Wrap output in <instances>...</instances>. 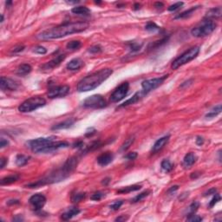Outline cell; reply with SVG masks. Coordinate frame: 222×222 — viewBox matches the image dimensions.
Here are the masks:
<instances>
[{"instance_id":"6da1fadb","label":"cell","mask_w":222,"mask_h":222,"mask_svg":"<svg viewBox=\"0 0 222 222\" xmlns=\"http://www.w3.org/2000/svg\"><path fill=\"white\" fill-rule=\"evenodd\" d=\"M88 26H89L88 23L83 22V21L65 23L40 32L39 34H38L37 38L38 39H42V40L62 38L68 35L82 32V31L87 30Z\"/></svg>"},{"instance_id":"7a4b0ae2","label":"cell","mask_w":222,"mask_h":222,"mask_svg":"<svg viewBox=\"0 0 222 222\" xmlns=\"http://www.w3.org/2000/svg\"><path fill=\"white\" fill-rule=\"evenodd\" d=\"M113 73L111 69H103L83 78L77 84L79 92H88L93 90L106 81Z\"/></svg>"},{"instance_id":"3957f363","label":"cell","mask_w":222,"mask_h":222,"mask_svg":"<svg viewBox=\"0 0 222 222\" xmlns=\"http://www.w3.org/2000/svg\"><path fill=\"white\" fill-rule=\"evenodd\" d=\"M217 27L215 22L211 19H205L201 21L200 23L193 28L191 31V34L195 38H204L207 37L211 33H213Z\"/></svg>"},{"instance_id":"277c9868","label":"cell","mask_w":222,"mask_h":222,"mask_svg":"<svg viewBox=\"0 0 222 222\" xmlns=\"http://www.w3.org/2000/svg\"><path fill=\"white\" fill-rule=\"evenodd\" d=\"M55 136H50V137H43L31 140L26 142L27 148L32 150L33 152L37 154L43 153L44 150L49 147V146L55 142Z\"/></svg>"},{"instance_id":"5b68a950","label":"cell","mask_w":222,"mask_h":222,"mask_svg":"<svg viewBox=\"0 0 222 222\" xmlns=\"http://www.w3.org/2000/svg\"><path fill=\"white\" fill-rule=\"evenodd\" d=\"M199 47H198V46L193 47L191 49L187 50L186 52H184L183 54H181L180 57H178L175 60H174L172 64H171V68L173 69H177L178 68H180V66L187 64L189 62L194 60L199 55Z\"/></svg>"},{"instance_id":"8992f818","label":"cell","mask_w":222,"mask_h":222,"mask_svg":"<svg viewBox=\"0 0 222 222\" xmlns=\"http://www.w3.org/2000/svg\"><path fill=\"white\" fill-rule=\"evenodd\" d=\"M46 104V100L41 96H33L25 100L20 104L18 110L22 113H28L38 109L39 108L43 107Z\"/></svg>"},{"instance_id":"52a82bcc","label":"cell","mask_w":222,"mask_h":222,"mask_svg":"<svg viewBox=\"0 0 222 222\" xmlns=\"http://www.w3.org/2000/svg\"><path fill=\"white\" fill-rule=\"evenodd\" d=\"M106 100L101 95H93L87 97L83 103V106L87 108H103L106 106Z\"/></svg>"},{"instance_id":"ba28073f","label":"cell","mask_w":222,"mask_h":222,"mask_svg":"<svg viewBox=\"0 0 222 222\" xmlns=\"http://www.w3.org/2000/svg\"><path fill=\"white\" fill-rule=\"evenodd\" d=\"M167 78H168V75L161 77H155V78H152V79H148V80L143 81L142 83V91L144 92L145 94L152 91L154 89L158 88L160 85L162 84L163 82H164Z\"/></svg>"},{"instance_id":"9c48e42d","label":"cell","mask_w":222,"mask_h":222,"mask_svg":"<svg viewBox=\"0 0 222 222\" xmlns=\"http://www.w3.org/2000/svg\"><path fill=\"white\" fill-rule=\"evenodd\" d=\"M129 89V83L128 82H124L121 85H119L115 88L114 92L111 94L110 101L112 103H118L121 100H123L127 96Z\"/></svg>"},{"instance_id":"30bf717a","label":"cell","mask_w":222,"mask_h":222,"mask_svg":"<svg viewBox=\"0 0 222 222\" xmlns=\"http://www.w3.org/2000/svg\"><path fill=\"white\" fill-rule=\"evenodd\" d=\"M69 87L67 85H61V86H54L49 89L48 96L53 99V98H59V97H64L69 93Z\"/></svg>"},{"instance_id":"8fae6325","label":"cell","mask_w":222,"mask_h":222,"mask_svg":"<svg viewBox=\"0 0 222 222\" xmlns=\"http://www.w3.org/2000/svg\"><path fill=\"white\" fill-rule=\"evenodd\" d=\"M29 201H30V204H31L32 209L35 212H39L45 205L46 197L41 194H37L31 196L29 199Z\"/></svg>"},{"instance_id":"7c38bea8","label":"cell","mask_w":222,"mask_h":222,"mask_svg":"<svg viewBox=\"0 0 222 222\" xmlns=\"http://www.w3.org/2000/svg\"><path fill=\"white\" fill-rule=\"evenodd\" d=\"M0 87H1V89L4 91V90L13 91L18 88V83L11 78L2 77L1 80H0Z\"/></svg>"},{"instance_id":"4fadbf2b","label":"cell","mask_w":222,"mask_h":222,"mask_svg":"<svg viewBox=\"0 0 222 222\" xmlns=\"http://www.w3.org/2000/svg\"><path fill=\"white\" fill-rule=\"evenodd\" d=\"M169 138H170L169 135H165L163 137L158 139L156 142H154L153 148H152V154H156L159 151H161L166 146V144L169 142Z\"/></svg>"},{"instance_id":"5bb4252c","label":"cell","mask_w":222,"mask_h":222,"mask_svg":"<svg viewBox=\"0 0 222 222\" xmlns=\"http://www.w3.org/2000/svg\"><path fill=\"white\" fill-rule=\"evenodd\" d=\"M64 58H65V55H63H63H58L56 58H53L51 61L48 62L47 63L43 64V65L42 66V68L43 69H54L55 67H58L62 62L64 60Z\"/></svg>"},{"instance_id":"9a60e30c","label":"cell","mask_w":222,"mask_h":222,"mask_svg":"<svg viewBox=\"0 0 222 222\" xmlns=\"http://www.w3.org/2000/svg\"><path fill=\"white\" fill-rule=\"evenodd\" d=\"M113 158H114L113 154L110 153V152H106V153L102 154L101 155L97 157V162L100 166L105 167L113 161Z\"/></svg>"},{"instance_id":"2e32d148","label":"cell","mask_w":222,"mask_h":222,"mask_svg":"<svg viewBox=\"0 0 222 222\" xmlns=\"http://www.w3.org/2000/svg\"><path fill=\"white\" fill-rule=\"evenodd\" d=\"M146 95L144 92L142 91H138L134 94V96H132L131 98H129V100H127L126 102H124L122 105H120V108L122 107H127L129 105H132V104H134L135 103H137L139 100H141L143 97V96Z\"/></svg>"},{"instance_id":"e0dca14e","label":"cell","mask_w":222,"mask_h":222,"mask_svg":"<svg viewBox=\"0 0 222 222\" xmlns=\"http://www.w3.org/2000/svg\"><path fill=\"white\" fill-rule=\"evenodd\" d=\"M83 65V62L80 58H74L67 63V69L69 70H78Z\"/></svg>"},{"instance_id":"ac0fdd59","label":"cell","mask_w":222,"mask_h":222,"mask_svg":"<svg viewBox=\"0 0 222 222\" xmlns=\"http://www.w3.org/2000/svg\"><path fill=\"white\" fill-rule=\"evenodd\" d=\"M196 156L194 153H188L187 154L183 159V166L185 167V169H189L191 168L193 165L194 164V162L196 161Z\"/></svg>"},{"instance_id":"d6986e66","label":"cell","mask_w":222,"mask_h":222,"mask_svg":"<svg viewBox=\"0 0 222 222\" xmlns=\"http://www.w3.org/2000/svg\"><path fill=\"white\" fill-rule=\"evenodd\" d=\"M74 123H75V119H67L64 122H62V123L56 124L55 126L52 127V129H53V130H58V129H69V128L72 126Z\"/></svg>"},{"instance_id":"ffe728a7","label":"cell","mask_w":222,"mask_h":222,"mask_svg":"<svg viewBox=\"0 0 222 222\" xmlns=\"http://www.w3.org/2000/svg\"><path fill=\"white\" fill-rule=\"evenodd\" d=\"M79 213H80V209H78L77 207H71L62 214L61 219L63 220H69L70 219H72L74 216L78 214Z\"/></svg>"},{"instance_id":"44dd1931","label":"cell","mask_w":222,"mask_h":222,"mask_svg":"<svg viewBox=\"0 0 222 222\" xmlns=\"http://www.w3.org/2000/svg\"><path fill=\"white\" fill-rule=\"evenodd\" d=\"M222 15L221 8H213L210 9L207 13V19H211V18H219Z\"/></svg>"},{"instance_id":"7402d4cb","label":"cell","mask_w":222,"mask_h":222,"mask_svg":"<svg viewBox=\"0 0 222 222\" xmlns=\"http://www.w3.org/2000/svg\"><path fill=\"white\" fill-rule=\"evenodd\" d=\"M71 12L76 15L88 16L90 14V10L86 6H76L71 10Z\"/></svg>"},{"instance_id":"603a6c76","label":"cell","mask_w":222,"mask_h":222,"mask_svg":"<svg viewBox=\"0 0 222 222\" xmlns=\"http://www.w3.org/2000/svg\"><path fill=\"white\" fill-rule=\"evenodd\" d=\"M31 66L28 63H23L21 65L18 66V68L17 69V74L19 75V76H25V75H28L29 73L31 72Z\"/></svg>"},{"instance_id":"cb8c5ba5","label":"cell","mask_w":222,"mask_h":222,"mask_svg":"<svg viewBox=\"0 0 222 222\" xmlns=\"http://www.w3.org/2000/svg\"><path fill=\"white\" fill-rule=\"evenodd\" d=\"M19 179V175L14 174H11V175H8V176L4 177L1 180V185L4 186V185H9V184H12L16 182L17 180Z\"/></svg>"},{"instance_id":"d4e9b609","label":"cell","mask_w":222,"mask_h":222,"mask_svg":"<svg viewBox=\"0 0 222 222\" xmlns=\"http://www.w3.org/2000/svg\"><path fill=\"white\" fill-rule=\"evenodd\" d=\"M30 160V156H26L24 154H18L16 157V164L18 167H23L28 163Z\"/></svg>"},{"instance_id":"484cf974","label":"cell","mask_w":222,"mask_h":222,"mask_svg":"<svg viewBox=\"0 0 222 222\" xmlns=\"http://www.w3.org/2000/svg\"><path fill=\"white\" fill-rule=\"evenodd\" d=\"M141 188H142V186H140V185H132V186H129V187H125V188L119 189L117 193H119V194H128V193H130V192L140 190Z\"/></svg>"},{"instance_id":"4316f807","label":"cell","mask_w":222,"mask_h":222,"mask_svg":"<svg viewBox=\"0 0 222 222\" xmlns=\"http://www.w3.org/2000/svg\"><path fill=\"white\" fill-rule=\"evenodd\" d=\"M199 7H200V6H195V7L191 8V9H189V10H188V11H186V12H183L182 13H180V14H179L178 16H176V17H175V19L187 18H188V17H190V16L193 14V12H195L196 10L199 9Z\"/></svg>"},{"instance_id":"83f0119b","label":"cell","mask_w":222,"mask_h":222,"mask_svg":"<svg viewBox=\"0 0 222 222\" xmlns=\"http://www.w3.org/2000/svg\"><path fill=\"white\" fill-rule=\"evenodd\" d=\"M134 135H132V136H129V138H127L126 140H125V142H123V145H122V147H121V150H122V151H126V150H128L129 148H130V146H132V144L134 143Z\"/></svg>"},{"instance_id":"f1b7e54d","label":"cell","mask_w":222,"mask_h":222,"mask_svg":"<svg viewBox=\"0 0 222 222\" xmlns=\"http://www.w3.org/2000/svg\"><path fill=\"white\" fill-rule=\"evenodd\" d=\"M220 112H221V105L219 104V105H217L216 107L214 108L212 110H210L207 113V115H206V117L207 118H213V117H214L216 115H218L219 114H220Z\"/></svg>"},{"instance_id":"f546056e","label":"cell","mask_w":222,"mask_h":222,"mask_svg":"<svg viewBox=\"0 0 222 222\" xmlns=\"http://www.w3.org/2000/svg\"><path fill=\"white\" fill-rule=\"evenodd\" d=\"M128 46H129V49L132 51V52H137L139 50L142 49V43L138 42H129L128 43Z\"/></svg>"},{"instance_id":"4dcf8cb0","label":"cell","mask_w":222,"mask_h":222,"mask_svg":"<svg viewBox=\"0 0 222 222\" xmlns=\"http://www.w3.org/2000/svg\"><path fill=\"white\" fill-rule=\"evenodd\" d=\"M85 197H86V194L85 193L77 192L76 194H72V196H71V201L74 203H78L82 201L83 199H85Z\"/></svg>"},{"instance_id":"1f68e13d","label":"cell","mask_w":222,"mask_h":222,"mask_svg":"<svg viewBox=\"0 0 222 222\" xmlns=\"http://www.w3.org/2000/svg\"><path fill=\"white\" fill-rule=\"evenodd\" d=\"M81 46H82V43H81L80 41H78V40H75V41H70V42L68 43L67 45H66V48H67L68 50H78Z\"/></svg>"},{"instance_id":"d6a6232c","label":"cell","mask_w":222,"mask_h":222,"mask_svg":"<svg viewBox=\"0 0 222 222\" xmlns=\"http://www.w3.org/2000/svg\"><path fill=\"white\" fill-rule=\"evenodd\" d=\"M161 166V169H163L165 172L167 173L172 171L173 169H174V165H173L172 163H171V161H169V160H164V161H162Z\"/></svg>"},{"instance_id":"836d02e7","label":"cell","mask_w":222,"mask_h":222,"mask_svg":"<svg viewBox=\"0 0 222 222\" xmlns=\"http://www.w3.org/2000/svg\"><path fill=\"white\" fill-rule=\"evenodd\" d=\"M151 192L150 191H144L142 192V193H141L140 194H138V195H136L135 197H134V199L131 200V202L133 203H136V202H139V201H141L142 199H144L145 197H147V196Z\"/></svg>"},{"instance_id":"e575fe53","label":"cell","mask_w":222,"mask_h":222,"mask_svg":"<svg viewBox=\"0 0 222 222\" xmlns=\"http://www.w3.org/2000/svg\"><path fill=\"white\" fill-rule=\"evenodd\" d=\"M199 202H197V201H194V202L192 203L191 205H190V206L188 207V215L194 214L195 213L196 211L198 210V208H199Z\"/></svg>"},{"instance_id":"d590c367","label":"cell","mask_w":222,"mask_h":222,"mask_svg":"<svg viewBox=\"0 0 222 222\" xmlns=\"http://www.w3.org/2000/svg\"><path fill=\"white\" fill-rule=\"evenodd\" d=\"M146 31H159L161 28L157 25L155 23H153V22H149V23L146 24L145 26Z\"/></svg>"},{"instance_id":"8d00e7d4","label":"cell","mask_w":222,"mask_h":222,"mask_svg":"<svg viewBox=\"0 0 222 222\" xmlns=\"http://www.w3.org/2000/svg\"><path fill=\"white\" fill-rule=\"evenodd\" d=\"M168 40H169V38H164L161 39V40H160V41H156V42H154V43H152L149 48L151 49V50L155 49V48H158L159 46L162 45L163 43H165L166 42H168Z\"/></svg>"},{"instance_id":"74e56055","label":"cell","mask_w":222,"mask_h":222,"mask_svg":"<svg viewBox=\"0 0 222 222\" xmlns=\"http://www.w3.org/2000/svg\"><path fill=\"white\" fill-rule=\"evenodd\" d=\"M104 196H105V194H104L103 192L98 191V192H96V193H94L90 198H91L92 200H100V199H103Z\"/></svg>"},{"instance_id":"f35d334b","label":"cell","mask_w":222,"mask_h":222,"mask_svg":"<svg viewBox=\"0 0 222 222\" xmlns=\"http://www.w3.org/2000/svg\"><path fill=\"white\" fill-rule=\"evenodd\" d=\"M183 4H184L183 2H178V3H175V4L170 5L168 10H169V12H174V11H177L178 9L181 8V6H182Z\"/></svg>"},{"instance_id":"ab89813d","label":"cell","mask_w":222,"mask_h":222,"mask_svg":"<svg viewBox=\"0 0 222 222\" xmlns=\"http://www.w3.org/2000/svg\"><path fill=\"white\" fill-rule=\"evenodd\" d=\"M123 204V200H117V201H115V202H114L112 205H110V209L111 210H114V211H116L118 210L120 207H122V205Z\"/></svg>"},{"instance_id":"60d3db41","label":"cell","mask_w":222,"mask_h":222,"mask_svg":"<svg viewBox=\"0 0 222 222\" xmlns=\"http://www.w3.org/2000/svg\"><path fill=\"white\" fill-rule=\"evenodd\" d=\"M220 199H221V198H220V195H219V194H214V198L212 199V200H211L210 203H209V207H214V206L216 203L220 200Z\"/></svg>"},{"instance_id":"b9f144b4","label":"cell","mask_w":222,"mask_h":222,"mask_svg":"<svg viewBox=\"0 0 222 222\" xmlns=\"http://www.w3.org/2000/svg\"><path fill=\"white\" fill-rule=\"evenodd\" d=\"M102 50H103V48H102L100 45H94L89 48L88 51H89L90 53L96 54V53H99V52H101Z\"/></svg>"},{"instance_id":"7bdbcfd3","label":"cell","mask_w":222,"mask_h":222,"mask_svg":"<svg viewBox=\"0 0 222 222\" xmlns=\"http://www.w3.org/2000/svg\"><path fill=\"white\" fill-rule=\"evenodd\" d=\"M188 221H201L202 220V218L199 217L198 215H195L194 214L191 215H188Z\"/></svg>"},{"instance_id":"ee69618b","label":"cell","mask_w":222,"mask_h":222,"mask_svg":"<svg viewBox=\"0 0 222 222\" xmlns=\"http://www.w3.org/2000/svg\"><path fill=\"white\" fill-rule=\"evenodd\" d=\"M33 51L36 52V53L42 54V55H43V54H45L46 52H47V50H46L44 47H43V46H37L36 48H34Z\"/></svg>"},{"instance_id":"f6af8a7d","label":"cell","mask_w":222,"mask_h":222,"mask_svg":"<svg viewBox=\"0 0 222 222\" xmlns=\"http://www.w3.org/2000/svg\"><path fill=\"white\" fill-rule=\"evenodd\" d=\"M23 50H24V46L18 45V46H16V47H14V48L12 49V52H13V53H18V52H21V51H23Z\"/></svg>"},{"instance_id":"bcb514c9","label":"cell","mask_w":222,"mask_h":222,"mask_svg":"<svg viewBox=\"0 0 222 222\" xmlns=\"http://www.w3.org/2000/svg\"><path fill=\"white\" fill-rule=\"evenodd\" d=\"M136 157H137V153L136 152H131V153L128 154L125 156V158L128 159V160H134Z\"/></svg>"},{"instance_id":"7dc6e473","label":"cell","mask_w":222,"mask_h":222,"mask_svg":"<svg viewBox=\"0 0 222 222\" xmlns=\"http://www.w3.org/2000/svg\"><path fill=\"white\" fill-rule=\"evenodd\" d=\"M8 145H9V142H8L7 140H5L4 138H2L1 141H0V148L4 149V147H6Z\"/></svg>"},{"instance_id":"c3c4849f","label":"cell","mask_w":222,"mask_h":222,"mask_svg":"<svg viewBox=\"0 0 222 222\" xmlns=\"http://www.w3.org/2000/svg\"><path fill=\"white\" fill-rule=\"evenodd\" d=\"M204 143V139L201 136H197L196 138V144L199 146H201Z\"/></svg>"},{"instance_id":"681fc988","label":"cell","mask_w":222,"mask_h":222,"mask_svg":"<svg viewBox=\"0 0 222 222\" xmlns=\"http://www.w3.org/2000/svg\"><path fill=\"white\" fill-rule=\"evenodd\" d=\"M0 161H1V164H0V168L1 169H4V167H5V165L7 164L8 161L5 159V158H2L1 160H0Z\"/></svg>"},{"instance_id":"f907efd6","label":"cell","mask_w":222,"mask_h":222,"mask_svg":"<svg viewBox=\"0 0 222 222\" xmlns=\"http://www.w3.org/2000/svg\"><path fill=\"white\" fill-rule=\"evenodd\" d=\"M128 219H129V217H125V215H122V216L115 219V221H125Z\"/></svg>"},{"instance_id":"816d5d0a","label":"cell","mask_w":222,"mask_h":222,"mask_svg":"<svg viewBox=\"0 0 222 222\" xmlns=\"http://www.w3.org/2000/svg\"><path fill=\"white\" fill-rule=\"evenodd\" d=\"M178 188H179V186H174V187H172L171 188H169V194H171V193H174V192H175L176 190H178Z\"/></svg>"},{"instance_id":"f5cc1de1","label":"cell","mask_w":222,"mask_h":222,"mask_svg":"<svg viewBox=\"0 0 222 222\" xmlns=\"http://www.w3.org/2000/svg\"><path fill=\"white\" fill-rule=\"evenodd\" d=\"M216 193V189L215 188H213V189H210L209 191H207V193H206L205 195H210V194H214Z\"/></svg>"},{"instance_id":"db71d44e","label":"cell","mask_w":222,"mask_h":222,"mask_svg":"<svg viewBox=\"0 0 222 222\" xmlns=\"http://www.w3.org/2000/svg\"><path fill=\"white\" fill-rule=\"evenodd\" d=\"M13 220L14 221H22V220H23V218L21 215H17V217L13 218Z\"/></svg>"},{"instance_id":"11a10c76","label":"cell","mask_w":222,"mask_h":222,"mask_svg":"<svg viewBox=\"0 0 222 222\" xmlns=\"http://www.w3.org/2000/svg\"><path fill=\"white\" fill-rule=\"evenodd\" d=\"M154 6L156 8H162L163 6H164V4H163V3H161V2H156L155 4H154Z\"/></svg>"},{"instance_id":"9f6ffc18","label":"cell","mask_w":222,"mask_h":222,"mask_svg":"<svg viewBox=\"0 0 222 222\" xmlns=\"http://www.w3.org/2000/svg\"><path fill=\"white\" fill-rule=\"evenodd\" d=\"M8 204L9 205H11V204H19V200H18V199H12V200L8 201Z\"/></svg>"},{"instance_id":"6f0895ef","label":"cell","mask_w":222,"mask_h":222,"mask_svg":"<svg viewBox=\"0 0 222 222\" xmlns=\"http://www.w3.org/2000/svg\"><path fill=\"white\" fill-rule=\"evenodd\" d=\"M109 181H110V178H105V179L103 180L102 183L103 184V185H108V184L109 183Z\"/></svg>"},{"instance_id":"680465c9","label":"cell","mask_w":222,"mask_h":222,"mask_svg":"<svg viewBox=\"0 0 222 222\" xmlns=\"http://www.w3.org/2000/svg\"><path fill=\"white\" fill-rule=\"evenodd\" d=\"M199 174H196V173H193L191 174V178L192 179H195V178H197V177L199 176Z\"/></svg>"},{"instance_id":"91938a15","label":"cell","mask_w":222,"mask_h":222,"mask_svg":"<svg viewBox=\"0 0 222 222\" xmlns=\"http://www.w3.org/2000/svg\"><path fill=\"white\" fill-rule=\"evenodd\" d=\"M134 10H139L141 8V4H134Z\"/></svg>"},{"instance_id":"94428289","label":"cell","mask_w":222,"mask_h":222,"mask_svg":"<svg viewBox=\"0 0 222 222\" xmlns=\"http://www.w3.org/2000/svg\"><path fill=\"white\" fill-rule=\"evenodd\" d=\"M2 22H4V15H3V14L1 15V23H2Z\"/></svg>"},{"instance_id":"6125c7cd","label":"cell","mask_w":222,"mask_h":222,"mask_svg":"<svg viewBox=\"0 0 222 222\" xmlns=\"http://www.w3.org/2000/svg\"><path fill=\"white\" fill-rule=\"evenodd\" d=\"M12 2H11V1H9V2H6V5H10V4H12Z\"/></svg>"}]
</instances>
